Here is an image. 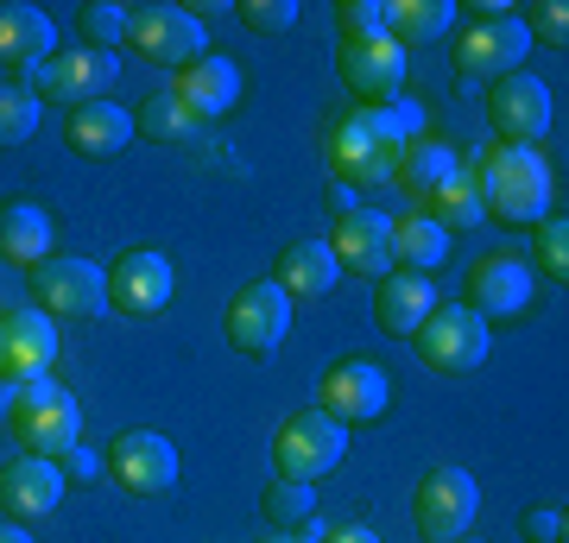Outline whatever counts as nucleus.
<instances>
[{
	"instance_id": "f257e3e1",
	"label": "nucleus",
	"mask_w": 569,
	"mask_h": 543,
	"mask_svg": "<svg viewBox=\"0 0 569 543\" xmlns=\"http://www.w3.org/2000/svg\"><path fill=\"white\" fill-rule=\"evenodd\" d=\"M481 183V209L507 228H538L550 215V164L538 159V145H493L488 159L475 164Z\"/></svg>"
},
{
	"instance_id": "f03ea898",
	"label": "nucleus",
	"mask_w": 569,
	"mask_h": 543,
	"mask_svg": "<svg viewBox=\"0 0 569 543\" xmlns=\"http://www.w3.org/2000/svg\"><path fill=\"white\" fill-rule=\"evenodd\" d=\"M526 26H519V13L512 7H500V0H488V7H475L462 26H456V39H449V70L462 82H500L512 77V70H526Z\"/></svg>"
},
{
	"instance_id": "7ed1b4c3",
	"label": "nucleus",
	"mask_w": 569,
	"mask_h": 543,
	"mask_svg": "<svg viewBox=\"0 0 569 543\" xmlns=\"http://www.w3.org/2000/svg\"><path fill=\"white\" fill-rule=\"evenodd\" d=\"M399 152H406V140L392 133L387 108H348L342 121H329V133H323V159L336 171V183H348V190L392 178Z\"/></svg>"
},
{
	"instance_id": "20e7f679",
	"label": "nucleus",
	"mask_w": 569,
	"mask_h": 543,
	"mask_svg": "<svg viewBox=\"0 0 569 543\" xmlns=\"http://www.w3.org/2000/svg\"><path fill=\"white\" fill-rule=\"evenodd\" d=\"M7 436L20 443V455H51L58 462L63 449L82 436V404L63 392L58 380H32L13 385V411H7Z\"/></svg>"
},
{
	"instance_id": "39448f33",
	"label": "nucleus",
	"mask_w": 569,
	"mask_h": 543,
	"mask_svg": "<svg viewBox=\"0 0 569 543\" xmlns=\"http://www.w3.org/2000/svg\"><path fill=\"white\" fill-rule=\"evenodd\" d=\"M493 348V329L468 303H437L425 322H418V335H411V354L437 373V380H462L475 366L488 361Z\"/></svg>"
},
{
	"instance_id": "423d86ee",
	"label": "nucleus",
	"mask_w": 569,
	"mask_h": 543,
	"mask_svg": "<svg viewBox=\"0 0 569 543\" xmlns=\"http://www.w3.org/2000/svg\"><path fill=\"white\" fill-rule=\"evenodd\" d=\"M348 436H355V430H342L336 418H323L317 404L291 411V418L279 423V436H272V467H279V481H305V486H317V481L329 474V467H342Z\"/></svg>"
},
{
	"instance_id": "0eeeda50",
	"label": "nucleus",
	"mask_w": 569,
	"mask_h": 543,
	"mask_svg": "<svg viewBox=\"0 0 569 543\" xmlns=\"http://www.w3.org/2000/svg\"><path fill=\"white\" fill-rule=\"evenodd\" d=\"M127 51H140L146 63H159V70H183V63H197L209 51V32L197 13H183L171 0H140V7H127Z\"/></svg>"
},
{
	"instance_id": "6e6552de",
	"label": "nucleus",
	"mask_w": 569,
	"mask_h": 543,
	"mask_svg": "<svg viewBox=\"0 0 569 543\" xmlns=\"http://www.w3.org/2000/svg\"><path fill=\"white\" fill-rule=\"evenodd\" d=\"M475 512H481V486H475V474L456 462H437L418 481V493H411V524H418V537L425 543H456L475 531Z\"/></svg>"
},
{
	"instance_id": "1a4fd4ad",
	"label": "nucleus",
	"mask_w": 569,
	"mask_h": 543,
	"mask_svg": "<svg viewBox=\"0 0 569 543\" xmlns=\"http://www.w3.org/2000/svg\"><path fill=\"white\" fill-rule=\"evenodd\" d=\"M26 291H32V310H44V316H102L108 310V272L96 260H77V253H51L44 265H32V279H26Z\"/></svg>"
},
{
	"instance_id": "9d476101",
	"label": "nucleus",
	"mask_w": 569,
	"mask_h": 543,
	"mask_svg": "<svg viewBox=\"0 0 569 543\" xmlns=\"http://www.w3.org/2000/svg\"><path fill=\"white\" fill-rule=\"evenodd\" d=\"M114 77H121L114 51L63 44V51H51L44 63H32V70H26L20 82H26V89H39V101H63V108H82V101H108Z\"/></svg>"
},
{
	"instance_id": "9b49d317",
	"label": "nucleus",
	"mask_w": 569,
	"mask_h": 543,
	"mask_svg": "<svg viewBox=\"0 0 569 543\" xmlns=\"http://www.w3.org/2000/svg\"><path fill=\"white\" fill-rule=\"evenodd\" d=\"M284 329H291V298H284L272 279H253L241 284L234 298H228V316H222V335L234 354L247 361H272L284 342Z\"/></svg>"
},
{
	"instance_id": "f8f14e48",
	"label": "nucleus",
	"mask_w": 569,
	"mask_h": 543,
	"mask_svg": "<svg viewBox=\"0 0 569 543\" xmlns=\"http://www.w3.org/2000/svg\"><path fill=\"white\" fill-rule=\"evenodd\" d=\"M387 404H392V385H387V373L367 361V354H342V361H329L323 380H317V411L336 418L342 430H361V423L387 418Z\"/></svg>"
},
{
	"instance_id": "ddd939ff",
	"label": "nucleus",
	"mask_w": 569,
	"mask_h": 543,
	"mask_svg": "<svg viewBox=\"0 0 569 543\" xmlns=\"http://www.w3.org/2000/svg\"><path fill=\"white\" fill-rule=\"evenodd\" d=\"M336 77L355 95V108H387L406 95V51L387 32H367V39H342L336 44Z\"/></svg>"
},
{
	"instance_id": "4468645a",
	"label": "nucleus",
	"mask_w": 569,
	"mask_h": 543,
	"mask_svg": "<svg viewBox=\"0 0 569 543\" xmlns=\"http://www.w3.org/2000/svg\"><path fill=\"white\" fill-rule=\"evenodd\" d=\"M171 291H178V272L164 253L152 247H127L121 260L108 265V310L127 322H152L171 310Z\"/></svg>"
},
{
	"instance_id": "2eb2a0df",
	"label": "nucleus",
	"mask_w": 569,
	"mask_h": 543,
	"mask_svg": "<svg viewBox=\"0 0 569 543\" xmlns=\"http://www.w3.org/2000/svg\"><path fill=\"white\" fill-rule=\"evenodd\" d=\"M102 467H108V481L121 486V493H133V500H159V493L178 486V449L159 430H121L108 443Z\"/></svg>"
},
{
	"instance_id": "dca6fc26",
	"label": "nucleus",
	"mask_w": 569,
	"mask_h": 543,
	"mask_svg": "<svg viewBox=\"0 0 569 543\" xmlns=\"http://www.w3.org/2000/svg\"><path fill=\"white\" fill-rule=\"evenodd\" d=\"M531 291H538V279H531V265L519 253H481V260L468 265L462 303L493 329V322H507V316H526Z\"/></svg>"
},
{
	"instance_id": "f3484780",
	"label": "nucleus",
	"mask_w": 569,
	"mask_h": 543,
	"mask_svg": "<svg viewBox=\"0 0 569 543\" xmlns=\"http://www.w3.org/2000/svg\"><path fill=\"white\" fill-rule=\"evenodd\" d=\"M51 361H58V329H51V316L32 310V303L0 310V380L7 385L51 380Z\"/></svg>"
},
{
	"instance_id": "a211bd4d",
	"label": "nucleus",
	"mask_w": 569,
	"mask_h": 543,
	"mask_svg": "<svg viewBox=\"0 0 569 543\" xmlns=\"http://www.w3.org/2000/svg\"><path fill=\"white\" fill-rule=\"evenodd\" d=\"M488 127L507 145H531L550 133V82H538L531 70L488 82Z\"/></svg>"
},
{
	"instance_id": "6ab92c4d",
	"label": "nucleus",
	"mask_w": 569,
	"mask_h": 543,
	"mask_svg": "<svg viewBox=\"0 0 569 543\" xmlns=\"http://www.w3.org/2000/svg\"><path fill=\"white\" fill-rule=\"evenodd\" d=\"M63 505V474L51 455H13L0 462V519L7 524H39Z\"/></svg>"
},
{
	"instance_id": "aec40b11",
	"label": "nucleus",
	"mask_w": 569,
	"mask_h": 543,
	"mask_svg": "<svg viewBox=\"0 0 569 543\" xmlns=\"http://www.w3.org/2000/svg\"><path fill=\"white\" fill-rule=\"evenodd\" d=\"M329 253H336V265L342 272H355V279H387L392 272V215H380V209H355V215H342V222L329 228Z\"/></svg>"
},
{
	"instance_id": "412c9836",
	"label": "nucleus",
	"mask_w": 569,
	"mask_h": 543,
	"mask_svg": "<svg viewBox=\"0 0 569 543\" xmlns=\"http://www.w3.org/2000/svg\"><path fill=\"white\" fill-rule=\"evenodd\" d=\"M171 95L197 114V121H222L228 108L241 101V63L234 58H222V51H203L197 63H183L178 70V82H171Z\"/></svg>"
},
{
	"instance_id": "4be33fe9",
	"label": "nucleus",
	"mask_w": 569,
	"mask_h": 543,
	"mask_svg": "<svg viewBox=\"0 0 569 543\" xmlns=\"http://www.w3.org/2000/svg\"><path fill=\"white\" fill-rule=\"evenodd\" d=\"M63 145L77 159H121L127 145H133V114L114 95L82 101V108H70V121H63Z\"/></svg>"
},
{
	"instance_id": "5701e85b",
	"label": "nucleus",
	"mask_w": 569,
	"mask_h": 543,
	"mask_svg": "<svg viewBox=\"0 0 569 543\" xmlns=\"http://www.w3.org/2000/svg\"><path fill=\"white\" fill-rule=\"evenodd\" d=\"M437 303L443 298H437V284H430L425 272H399V265H392L387 279L373 284V322H380L387 335H399V342L418 335V322H425Z\"/></svg>"
},
{
	"instance_id": "b1692460",
	"label": "nucleus",
	"mask_w": 569,
	"mask_h": 543,
	"mask_svg": "<svg viewBox=\"0 0 569 543\" xmlns=\"http://www.w3.org/2000/svg\"><path fill=\"white\" fill-rule=\"evenodd\" d=\"M336 279H342V265H336L329 241H284L279 260H272V284H279L291 303H298V298H305V303L329 298Z\"/></svg>"
},
{
	"instance_id": "393cba45",
	"label": "nucleus",
	"mask_w": 569,
	"mask_h": 543,
	"mask_svg": "<svg viewBox=\"0 0 569 543\" xmlns=\"http://www.w3.org/2000/svg\"><path fill=\"white\" fill-rule=\"evenodd\" d=\"M51 39H58V26H51V13H44V7L0 0V70L26 77L32 63L51 58Z\"/></svg>"
},
{
	"instance_id": "a878e982",
	"label": "nucleus",
	"mask_w": 569,
	"mask_h": 543,
	"mask_svg": "<svg viewBox=\"0 0 569 543\" xmlns=\"http://www.w3.org/2000/svg\"><path fill=\"white\" fill-rule=\"evenodd\" d=\"M51 241H58V228H51V215H44L39 202L26 197H7L0 202V260L7 265H44L51 260Z\"/></svg>"
},
{
	"instance_id": "bb28decb",
	"label": "nucleus",
	"mask_w": 569,
	"mask_h": 543,
	"mask_svg": "<svg viewBox=\"0 0 569 543\" xmlns=\"http://www.w3.org/2000/svg\"><path fill=\"white\" fill-rule=\"evenodd\" d=\"M418 215H430L443 234H468V228H481V222H488V209H481V183H475V171H456L449 183H437V190L418 202Z\"/></svg>"
},
{
	"instance_id": "cd10ccee",
	"label": "nucleus",
	"mask_w": 569,
	"mask_h": 543,
	"mask_svg": "<svg viewBox=\"0 0 569 543\" xmlns=\"http://www.w3.org/2000/svg\"><path fill=\"white\" fill-rule=\"evenodd\" d=\"M456 32V7L449 0H392L387 7V39L399 44V51H411V44H437Z\"/></svg>"
},
{
	"instance_id": "c85d7f7f",
	"label": "nucleus",
	"mask_w": 569,
	"mask_h": 543,
	"mask_svg": "<svg viewBox=\"0 0 569 543\" xmlns=\"http://www.w3.org/2000/svg\"><path fill=\"white\" fill-rule=\"evenodd\" d=\"M456 171H462V164H456V152H449L443 140H411L406 152H399V164H392V183H399L411 202H425L430 190L449 183Z\"/></svg>"
},
{
	"instance_id": "c756f323",
	"label": "nucleus",
	"mask_w": 569,
	"mask_h": 543,
	"mask_svg": "<svg viewBox=\"0 0 569 543\" xmlns=\"http://www.w3.org/2000/svg\"><path fill=\"white\" fill-rule=\"evenodd\" d=\"M443 260H449V234L430 222V215L411 209L406 222H392V265H399V272H425L430 279Z\"/></svg>"
},
{
	"instance_id": "7c9ffc66",
	"label": "nucleus",
	"mask_w": 569,
	"mask_h": 543,
	"mask_svg": "<svg viewBox=\"0 0 569 543\" xmlns=\"http://www.w3.org/2000/svg\"><path fill=\"white\" fill-rule=\"evenodd\" d=\"M203 133V121L183 108L171 89H159V95H146L140 101V114H133V140H152V145H183V140H197Z\"/></svg>"
},
{
	"instance_id": "2f4dec72",
	"label": "nucleus",
	"mask_w": 569,
	"mask_h": 543,
	"mask_svg": "<svg viewBox=\"0 0 569 543\" xmlns=\"http://www.w3.org/2000/svg\"><path fill=\"white\" fill-rule=\"evenodd\" d=\"M39 121H44L39 89H26L20 77H13V82H0V152L26 145L32 133H39Z\"/></svg>"
},
{
	"instance_id": "473e14b6",
	"label": "nucleus",
	"mask_w": 569,
	"mask_h": 543,
	"mask_svg": "<svg viewBox=\"0 0 569 543\" xmlns=\"http://www.w3.org/2000/svg\"><path fill=\"white\" fill-rule=\"evenodd\" d=\"M260 519L272 524V531H305V524L317 519V493H310L305 481H272L260 493Z\"/></svg>"
},
{
	"instance_id": "72a5a7b5",
	"label": "nucleus",
	"mask_w": 569,
	"mask_h": 543,
	"mask_svg": "<svg viewBox=\"0 0 569 543\" xmlns=\"http://www.w3.org/2000/svg\"><path fill=\"white\" fill-rule=\"evenodd\" d=\"M77 26H82V44L89 51H114L127 39V7H114V0H82Z\"/></svg>"
},
{
	"instance_id": "f704fd0d",
	"label": "nucleus",
	"mask_w": 569,
	"mask_h": 543,
	"mask_svg": "<svg viewBox=\"0 0 569 543\" xmlns=\"http://www.w3.org/2000/svg\"><path fill=\"white\" fill-rule=\"evenodd\" d=\"M531 260H538L545 279H557V284L569 279V222L563 215H545V222H538V234H531Z\"/></svg>"
},
{
	"instance_id": "c9c22d12",
	"label": "nucleus",
	"mask_w": 569,
	"mask_h": 543,
	"mask_svg": "<svg viewBox=\"0 0 569 543\" xmlns=\"http://www.w3.org/2000/svg\"><path fill=\"white\" fill-rule=\"evenodd\" d=\"M234 13H241L247 32H260V39H284V32L298 26V0H241Z\"/></svg>"
},
{
	"instance_id": "e433bc0d",
	"label": "nucleus",
	"mask_w": 569,
	"mask_h": 543,
	"mask_svg": "<svg viewBox=\"0 0 569 543\" xmlns=\"http://www.w3.org/2000/svg\"><path fill=\"white\" fill-rule=\"evenodd\" d=\"M519 26H526L531 44H557V51L569 44V7L563 0H531L526 13H519Z\"/></svg>"
},
{
	"instance_id": "4c0bfd02",
	"label": "nucleus",
	"mask_w": 569,
	"mask_h": 543,
	"mask_svg": "<svg viewBox=\"0 0 569 543\" xmlns=\"http://www.w3.org/2000/svg\"><path fill=\"white\" fill-rule=\"evenodd\" d=\"M336 26H342V39L387 32V0H336Z\"/></svg>"
},
{
	"instance_id": "58836bf2",
	"label": "nucleus",
	"mask_w": 569,
	"mask_h": 543,
	"mask_svg": "<svg viewBox=\"0 0 569 543\" xmlns=\"http://www.w3.org/2000/svg\"><path fill=\"white\" fill-rule=\"evenodd\" d=\"M519 537L526 543H563V505H531L519 519Z\"/></svg>"
},
{
	"instance_id": "ea45409f",
	"label": "nucleus",
	"mask_w": 569,
	"mask_h": 543,
	"mask_svg": "<svg viewBox=\"0 0 569 543\" xmlns=\"http://www.w3.org/2000/svg\"><path fill=\"white\" fill-rule=\"evenodd\" d=\"M387 121H392V133H399V140H418V133H425V108H418V95H399V101H387Z\"/></svg>"
},
{
	"instance_id": "a19ab883",
	"label": "nucleus",
	"mask_w": 569,
	"mask_h": 543,
	"mask_svg": "<svg viewBox=\"0 0 569 543\" xmlns=\"http://www.w3.org/2000/svg\"><path fill=\"white\" fill-rule=\"evenodd\" d=\"M96 467H102V462H96V449H82V443H70V449L58 455V474H63V481H89Z\"/></svg>"
},
{
	"instance_id": "79ce46f5",
	"label": "nucleus",
	"mask_w": 569,
	"mask_h": 543,
	"mask_svg": "<svg viewBox=\"0 0 569 543\" xmlns=\"http://www.w3.org/2000/svg\"><path fill=\"white\" fill-rule=\"evenodd\" d=\"M323 537H329V531H323V524H317V519H310L305 531H272V537H266V543H323Z\"/></svg>"
},
{
	"instance_id": "37998d69",
	"label": "nucleus",
	"mask_w": 569,
	"mask_h": 543,
	"mask_svg": "<svg viewBox=\"0 0 569 543\" xmlns=\"http://www.w3.org/2000/svg\"><path fill=\"white\" fill-rule=\"evenodd\" d=\"M355 209H361V202H355V190H348V183H336V190H329V215L342 222V215H355Z\"/></svg>"
},
{
	"instance_id": "c03bdc74",
	"label": "nucleus",
	"mask_w": 569,
	"mask_h": 543,
	"mask_svg": "<svg viewBox=\"0 0 569 543\" xmlns=\"http://www.w3.org/2000/svg\"><path fill=\"white\" fill-rule=\"evenodd\" d=\"M323 543H380V537H373V531H367V524H348V531H329Z\"/></svg>"
},
{
	"instance_id": "a18cd8bd",
	"label": "nucleus",
	"mask_w": 569,
	"mask_h": 543,
	"mask_svg": "<svg viewBox=\"0 0 569 543\" xmlns=\"http://www.w3.org/2000/svg\"><path fill=\"white\" fill-rule=\"evenodd\" d=\"M0 543H32V537H26V524H7V519H0Z\"/></svg>"
},
{
	"instance_id": "49530a36",
	"label": "nucleus",
	"mask_w": 569,
	"mask_h": 543,
	"mask_svg": "<svg viewBox=\"0 0 569 543\" xmlns=\"http://www.w3.org/2000/svg\"><path fill=\"white\" fill-rule=\"evenodd\" d=\"M7 411H13V385L0 380V423H7Z\"/></svg>"
},
{
	"instance_id": "de8ad7c7",
	"label": "nucleus",
	"mask_w": 569,
	"mask_h": 543,
	"mask_svg": "<svg viewBox=\"0 0 569 543\" xmlns=\"http://www.w3.org/2000/svg\"><path fill=\"white\" fill-rule=\"evenodd\" d=\"M456 543H481V537H456Z\"/></svg>"
}]
</instances>
